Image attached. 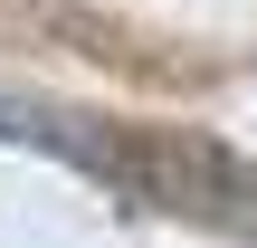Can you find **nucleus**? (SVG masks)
<instances>
[{
    "mask_svg": "<svg viewBox=\"0 0 257 248\" xmlns=\"http://www.w3.org/2000/svg\"><path fill=\"white\" fill-rule=\"evenodd\" d=\"M0 134L10 143H38V153H67L124 191H153V201H200V191H238V162H219L210 143H172V134H124V124H95V115H67V105H38V96H10L0 86Z\"/></svg>",
    "mask_w": 257,
    "mask_h": 248,
    "instance_id": "f257e3e1",
    "label": "nucleus"
}]
</instances>
